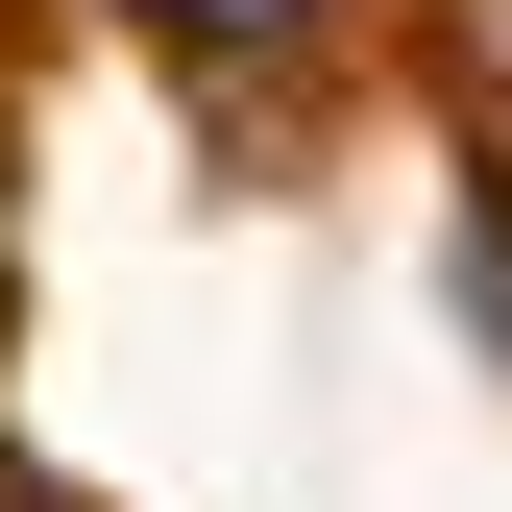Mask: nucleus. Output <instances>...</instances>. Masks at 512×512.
Masks as SVG:
<instances>
[{"instance_id":"f03ea898","label":"nucleus","mask_w":512,"mask_h":512,"mask_svg":"<svg viewBox=\"0 0 512 512\" xmlns=\"http://www.w3.org/2000/svg\"><path fill=\"white\" fill-rule=\"evenodd\" d=\"M464 317H488V366H512V196L464 220Z\"/></svg>"},{"instance_id":"f257e3e1","label":"nucleus","mask_w":512,"mask_h":512,"mask_svg":"<svg viewBox=\"0 0 512 512\" xmlns=\"http://www.w3.org/2000/svg\"><path fill=\"white\" fill-rule=\"evenodd\" d=\"M122 25H171V49H293L317 0H122Z\"/></svg>"}]
</instances>
